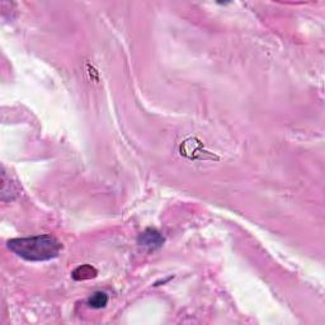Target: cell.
Segmentation results:
<instances>
[{
  "label": "cell",
  "instance_id": "1",
  "mask_svg": "<svg viewBox=\"0 0 325 325\" xmlns=\"http://www.w3.org/2000/svg\"><path fill=\"white\" fill-rule=\"evenodd\" d=\"M9 250L29 262L50 260L60 254L63 245L51 235L33 236V238L12 239L8 241Z\"/></svg>",
  "mask_w": 325,
  "mask_h": 325
},
{
  "label": "cell",
  "instance_id": "2",
  "mask_svg": "<svg viewBox=\"0 0 325 325\" xmlns=\"http://www.w3.org/2000/svg\"><path fill=\"white\" fill-rule=\"evenodd\" d=\"M139 243L144 247L149 248V249H157L164 243V238L157 231L149 229V230H146L140 235Z\"/></svg>",
  "mask_w": 325,
  "mask_h": 325
},
{
  "label": "cell",
  "instance_id": "3",
  "mask_svg": "<svg viewBox=\"0 0 325 325\" xmlns=\"http://www.w3.org/2000/svg\"><path fill=\"white\" fill-rule=\"evenodd\" d=\"M95 276H97V270L90 265H81L73 272L74 280H89Z\"/></svg>",
  "mask_w": 325,
  "mask_h": 325
},
{
  "label": "cell",
  "instance_id": "4",
  "mask_svg": "<svg viewBox=\"0 0 325 325\" xmlns=\"http://www.w3.org/2000/svg\"><path fill=\"white\" fill-rule=\"evenodd\" d=\"M107 294L102 291H98L95 292V294H93L92 296H90V299L88 300V304H89V306L93 307V309H102V307H104L105 305H107Z\"/></svg>",
  "mask_w": 325,
  "mask_h": 325
}]
</instances>
